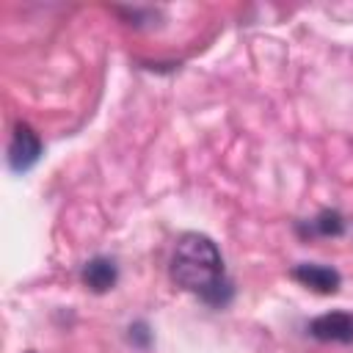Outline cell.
<instances>
[{
  "label": "cell",
  "instance_id": "5b68a950",
  "mask_svg": "<svg viewBox=\"0 0 353 353\" xmlns=\"http://www.w3.org/2000/svg\"><path fill=\"white\" fill-rule=\"evenodd\" d=\"M80 279L91 292H108L119 281V268H116V262L110 256H94V259H88L83 265Z\"/></svg>",
  "mask_w": 353,
  "mask_h": 353
},
{
  "label": "cell",
  "instance_id": "7a4b0ae2",
  "mask_svg": "<svg viewBox=\"0 0 353 353\" xmlns=\"http://www.w3.org/2000/svg\"><path fill=\"white\" fill-rule=\"evenodd\" d=\"M41 157V138L39 132L25 124V121H17L14 124V132H11V141H8V165L11 171L17 174H25L28 168H33Z\"/></svg>",
  "mask_w": 353,
  "mask_h": 353
},
{
  "label": "cell",
  "instance_id": "8992f818",
  "mask_svg": "<svg viewBox=\"0 0 353 353\" xmlns=\"http://www.w3.org/2000/svg\"><path fill=\"white\" fill-rule=\"evenodd\" d=\"M298 232L303 237H339L345 232V218L339 210H320L312 221H301Z\"/></svg>",
  "mask_w": 353,
  "mask_h": 353
},
{
  "label": "cell",
  "instance_id": "52a82bcc",
  "mask_svg": "<svg viewBox=\"0 0 353 353\" xmlns=\"http://www.w3.org/2000/svg\"><path fill=\"white\" fill-rule=\"evenodd\" d=\"M130 342L138 345V347H149V342H152L149 325H146V323H132V325H130Z\"/></svg>",
  "mask_w": 353,
  "mask_h": 353
},
{
  "label": "cell",
  "instance_id": "277c9868",
  "mask_svg": "<svg viewBox=\"0 0 353 353\" xmlns=\"http://www.w3.org/2000/svg\"><path fill=\"white\" fill-rule=\"evenodd\" d=\"M290 276H292L298 284H303V287H309V290H314V292H320V295H331V292H336L339 284H342L339 270H334V268H328V265H317V262H301V265H295V268L290 270Z\"/></svg>",
  "mask_w": 353,
  "mask_h": 353
},
{
  "label": "cell",
  "instance_id": "ba28073f",
  "mask_svg": "<svg viewBox=\"0 0 353 353\" xmlns=\"http://www.w3.org/2000/svg\"><path fill=\"white\" fill-rule=\"evenodd\" d=\"M25 353H36V350H25Z\"/></svg>",
  "mask_w": 353,
  "mask_h": 353
},
{
  "label": "cell",
  "instance_id": "3957f363",
  "mask_svg": "<svg viewBox=\"0 0 353 353\" xmlns=\"http://www.w3.org/2000/svg\"><path fill=\"white\" fill-rule=\"evenodd\" d=\"M309 334L317 342L353 345V312H325L309 323Z\"/></svg>",
  "mask_w": 353,
  "mask_h": 353
},
{
  "label": "cell",
  "instance_id": "6da1fadb",
  "mask_svg": "<svg viewBox=\"0 0 353 353\" xmlns=\"http://www.w3.org/2000/svg\"><path fill=\"white\" fill-rule=\"evenodd\" d=\"M171 279L176 287L199 295L207 306L223 309L234 298V284L226 279L221 248L201 232H185L171 254Z\"/></svg>",
  "mask_w": 353,
  "mask_h": 353
}]
</instances>
